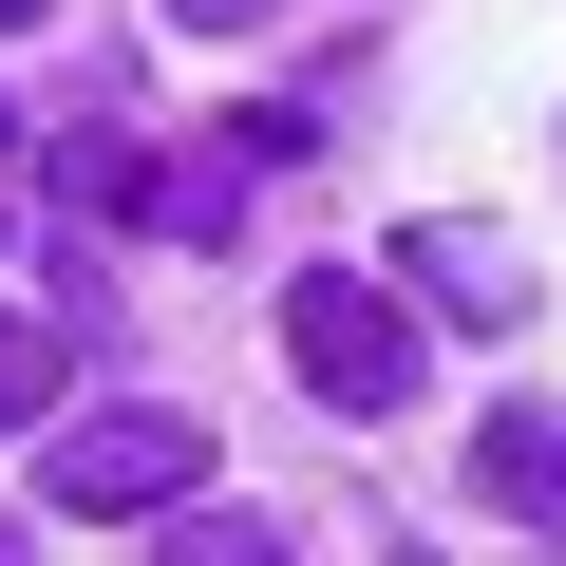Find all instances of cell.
Segmentation results:
<instances>
[{
    "label": "cell",
    "mask_w": 566,
    "mask_h": 566,
    "mask_svg": "<svg viewBox=\"0 0 566 566\" xmlns=\"http://www.w3.org/2000/svg\"><path fill=\"white\" fill-rule=\"evenodd\" d=\"M472 491L528 510V528H566V416H491V434H472Z\"/></svg>",
    "instance_id": "3957f363"
},
{
    "label": "cell",
    "mask_w": 566,
    "mask_h": 566,
    "mask_svg": "<svg viewBox=\"0 0 566 566\" xmlns=\"http://www.w3.org/2000/svg\"><path fill=\"white\" fill-rule=\"evenodd\" d=\"M170 20H245V0H170Z\"/></svg>",
    "instance_id": "8992f818"
},
{
    "label": "cell",
    "mask_w": 566,
    "mask_h": 566,
    "mask_svg": "<svg viewBox=\"0 0 566 566\" xmlns=\"http://www.w3.org/2000/svg\"><path fill=\"white\" fill-rule=\"evenodd\" d=\"M283 359H303L322 416H397L416 397V303L359 283V264H303V283H283Z\"/></svg>",
    "instance_id": "6da1fadb"
},
{
    "label": "cell",
    "mask_w": 566,
    "mask_h": 566,
    "mask_svg": "<svg viewBox=\"0 0 566 566\" xmlns=\"http://www.w3.org/2000/svg\"><path fill=\"white\" fill-rule=\"evenodd\" d=\"M416 283H434V303H453V322H510V264H491L472 227H416Z\"/></svg>",
    "instance_id": "277c9868"
},
{
    "label": "cell",
    "mask_w": 566,
    "mask_h": 566,
    "mask_svg": "<svg viewBox=\"0 0 566 566\" xmlns=\"http://www.w3.org/2000/svg\"><path fill=\"white\" fill-rule=\"evenodd\" d=\"M189 491H208V416H57L39 434V510H76V528L189 510Z\"/></svg>",
    "instance_id": "7a4b0ae2"
},
{
    "label": "cell",
    "mask_w": 566,
    "mask_h": 566,
    "mask_svg": "<svg viewBox=\"0 0 566 566\" xmlns=\"http://www.w3.org/2000/svg\"><path fill=\"white\" fill-rule=\"evenodd\" d=\"M0 151H20V114H0Z\"/></svg>",
    "instance_id": "ba28073f"
},
{
    "label": "cell",
    "mask_w": 566,
    "mask_h": 566,
    "mask_svg": "<svg viewBox=\"0 0 566 566\" xmlns=\"http://www.w3.org/2000/svg\"><path fill=\"white\" fill-rule=\"evenodd\" d=\"M57 416V322H0V434Z\"/></svg>",
    "instance_id": "5b68a950"
},
{
    "label": "cell",
    "mask_w": 566,
    "mask_h": 566,
    "mask_svg": "<svg viewBox=\"0 0 566 566\" xmlns=\"http://www.w3.org/2000/svg\"><path fill=\"white\" fill-rule=\"evenodd\" d=\"M20 20H39V0H0V39H20Z\"/></svg>",
    "instance_id": "52a82bcc"
}]
</instances>
